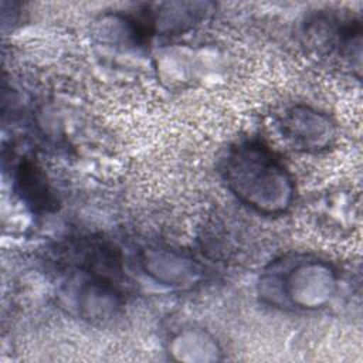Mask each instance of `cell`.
I'll list each match as a JSON object with an SVG mask.
<instances>
[{
  "instance_id": "6da1fadb",
  "label": "cell",
  "mask_w": 363,
  "mask_h": 363,
  "mask_svg": "<svg viewBox=\"0 0 363 363\" xmlns=\"http://www.w3.org/2000/svg\"><path fill=\"white\" fill-rule=\"evenodd\" d=\"M221 177L238 201L262 216H281L295 199V182L279 156L258 139H245L227 150Z\"/></svg>"
},
{
  "instance_id": "7a4b0ae2",
  "label": "cell",
  "mask_w": 363,
  "mask_h": 363,
  "mask_svg": "<svg viewBox=\"0 0 363 363\" xmlns=\"http://www.w3.org/2000/svg\"><path fill=\"white\" fill-rule=\"evenodd\" d=\"M336 289L337 272L333 265L311 254H291L274 259L258 281L261 301L282 309L323 308Z\"/></svg>"
},
{
  "instance_id": "3957f363",
  "label": "cell",
  "mask_w": 363,
  "mask_h": 363,
  "mask_svg": "<svg viewBox=\"0 0 363 363\" xmlns=\"http://www.w3.org/2000/svg\"><path fill=\"white\" fill-rule=\"evenodd\" d=\"M306 38L318 51L349 61L360 62L362 23L357 17L339 11H319L306 21Z\"/></svg>"
},
{
  "instance_id": "277c9868",
  "label": "cell",
  "mask_w": 363,
  "mask_h": 363,
  "mask_svg": "<svg viewBox=\"0 0 363 363\" xmlns=\"http://www.w3.org/2000/svg\"><path fill=\"white\" fill-rule=\"evenodd\" d=\"M214 4L208 1H172L147 4L142 11L130 14L132 23L143 40L150 35L182 34L203 21Z\"/></svg>"
},
{
  "instance_id": "5b68a950",
  "label": "cell",
  "mask_w": 363,
  "mask_h": 363,
  "mask_svg": "<svg viewBox=\"0 0 363 363\" xmlns=\"http://www.w3.org/2000/svg\"><path fill=\"white\" fill-rule=\"evenodd\" d=\"M284 138L303 152H320L328 149L336 135L330 118L308 105L288 108L278 121Z\"/></svg>"
},
{
  "instance_id": "8992f818",
  "label": "cell",
  "mask_w": 363,
  "mask_h": 363,
  "mask_svg": "<svg viewBox=\"0 0 363 363\" xmlns=\"http://www.w3.org/2000/svg\"><path fill=\"white\" fill-rule=\"evenodd\" d=\"M140 264L145 272L155 281L179 288L191 286L199 281L201 274V268L193 258L173 250H145Z\"/></svg>"
},
{
  "instance_id": "52a82bcc",
  "label": "cell",
  "mask_w": 363,
  "mask_h": 363,
  "mask_svg": "<svg viewBox=\"0 0 363 363\" xmlns=\"http://www.w3.org/2000/svg\"><path fill=\"white\" fill-rule=\"evenodd\" d=\"M16 189L21 200L37 213H48L57 207L44 172L31 160L21 162L16 169Z\"/></svg>"
}]
</instances>
